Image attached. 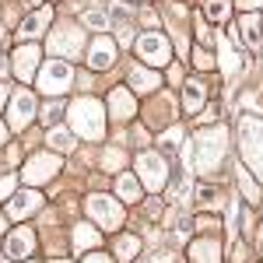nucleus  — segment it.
<instances>
[{"mask_svg":"<svg viewBox=\"0 0 263 263\" xmlns=\"http://www.w3.org/2000/svg\"><path fill=\"white\" fill-rule=\"evenodd\" d=\"M224 155H228V130L224 126H211V130H200L197 141H193V168L200 176H221Z\"/></svg>","mask_w":263,"mask_h":263,"instance_id":"1","label":"nucleus"},{"mask_svg":"<svg viewBox=\"0 0 263 263\" xmlns=\"http://www.w3.org/2000/svg\"><path fill=\"white\" fill-rule=\"evenodd\" d=\"M70 126L88 141H102L105 137V105L99 99L70 102Z\"/></svg>","mask_w":263,"mask_h":263,"instance_id":"2","label":"nucleus"},{"mask_svg":"<svg viewBox=\"0 0 263 263\" xmlns=\"http://www.w3.org/2000/svg\"><path fill=\"white\" fill-rule=\"evenodd\" d=\"M239 147H242V162L263 179V120L253 112L239 116Z\"/></svg>","mask_w":263,"mask_h":263,"instance_id":"3","label":"nucleus"},{"mask_svg":"<svg viewBox=\"0 0 263 263\" xmlns=\"http://www.w3.org/2000/svg\"><path fill=\"white\" fill-rule=\"evenodd\" d=\"M84 207H88V214H91L105 232H112V228H120V224H123V207H120V200H112V197L91 193V197L84 200Z\"/></svg>","mask_w":263,"mask_h":263,"instance_id":"4","label":"nucleus"},{"mask_svg":"<svg viewBox=\"0 0 263 263\" xmlns=\"http://www.w3.org/2000/svg\"><path fill=\"white\" fill-rule=\"evenodd\" d=\"M137 172H141V182L147 190H162L168 182V162L158 151H141L137 155Z\"/></svg>","mask_w":263,"mask_h":263,"instance_id":"5","label":"nucleus"},{"mask_svg":"<svg viewBox=\"0 0 263 263\" xmlns=\"http://www.w3.org/2000/svg\"><path fill=\"white\" fill-rule=\"evenodd\" d=\"M137 53H141V60L147 67H165V63L172 60V46L165 39L162 32H144L141 39H137Z\"/></svg>","mask_w":263,"mask_h":263,"instance_id":"6","label":"nucleus"},{"mask_svg":"<svg viewBox=\"0 0 263 263\" xmlns=\"http://www.w3.org/2000/svg\"><path fill=\"white\" fill-rule=\"evenodd\" d=\"M70 81H74V70H70V63H63V60H49L39 70V88L46 95H63L70 88Z\"/></svg>","mask_w":263,"mask_h":263,"instance_id":"7","label":"nucleus"},{"mask_svg":"<svg viewBox=\"0 0 263 263\" xmlns=\"http://www.w3.org/2000/svg\"><path fill=\"white\" fill-rule=\"evenodd\" d=\"M57 172H60V158H57V155H32L28 165L21 168V179L39 186V182H49Z\"/></svg>","mask_w":263,"mask_h":263,"instance_id":"8","label":"nucleus"},{"mask_svg":"<svg viewBox=\"0 0 263 263\" xmlns=\"http://www.w3.org/2000/svg\"><path fill=\"white\" fill-rule=\"evenodd\" d=\"M84 49V32L74 25H63L49 35V53H60V57H78Z\"/></svg>","mask_w":263,"mask_h":263,"instance_id":"9","label":"nucleus"},{"mask_svg":"<svg viewBox=\"0 0 263 263\" xmlns=\"http://www.w3.org/2000/svg\"><path fill=\"white\" fill-rule=\"evenodd\" d=\"M35 116V99H32V91L28 88H18L14 95H11V109H7V123L14 126V130H25L28 123Z\"/></svg>","mask_w":263,"mask_h":263,"instance_id":"10","label":"nucleus"},{"mask_svg":"<svg viewBox=\"0 0 263 263\" xmlns=\"http://www.w3.org/2000/svg\"><path fill=\"white\" fill-rule=\"evenodd\" d=\"M88 63H91L95 70L112 67V63H116V42L109 39V35H99V39L91 42V49H88Z\"/></svg>","mask_w":263,"mask_h":263,"instance_id":"11","label":"nucleus"},{"mask_svg":"<svg viewBox=\"0 0 263 263\" xmlns=\"http://www.w3.org/2000/svg\"><path fill=\"white\" fill-rule=\"evenodd\" d=\"M39 207H42V197L35 193V190H21L18 197L7 203V214H11L14 221H21V218H28V214L39 211Z\"/></svg>","mask_w":263,"mask_h":263,"instance_id":"12","label":"nucleus"},{"mask_svg":"<svg viewBox=\"0 0 263 263\" xmlns=\"http://www.w3.org/2000/svg\"><path fill=\"white\" fill-rule=\"evenodd\" d=\"M134 112H137L134 95H130L126 88H112V91H109V116H112V120H130Z\"/></svg>","mask_w":263,"mask_h":263,"instance_id":"13","label":"nucleus"},{"mask_svg":"<svg viewBox=\"0 0 263 263\" xmlns=\"http://www.w3.org/2000/svg\"><path fill=\"white\" fill-rule=\"evenodd\" d=\"M32 249H35V232H32V228H18V232L7 239V256H11V260L32 256Z\"/></svg>","mask_w":263,"mask_h":263,"instance_id":"14","label":"nucleus"},{"mask_svg":"<svg viewBox=\"0 0 263 263\" xmlns=\"http://www.w3.org/2000/svg\"><path fill=\"white\" fill-rule=\"evenodd\" d=\"M35 67H39V46H21L18 53H14V74H18L21 81H28L32 74H35Z\"/></svg>","mask_w":263,"mask_h":263,"instance_id":"15","label":"nucleus"},{"mask_svg":"<svg viewBox=\"0 0 263 263\" xmlns=\"http://www.w3.org/2000/svg\"><path fill=\"white\" fill-rule=\"evenodd\" d=\"M263 21H260V14H256V11H253V14H246L242 21H239V39L246 42V46H249V49H256V46H260L263 42Z\"/></svg>","mask_w":263,"mask_h":263,"instance_id":"16","label":"nucleus"},{"mask_svg":"<svg viewBox=\"0 0 263 263\" xmlns=\"http://www.w3.org/2000/svg\"><path fill=\"white\" fill-rule=\"evenodd\" d=\"M190 260L193 263H221V246L214 239H200L190 246Z\"/></svg>","mask_w":263,"mask_h":263,"instance_id":"17","label":"nucleus"},{"mask_svg":"<svg viewBox=\"0 0 263 263\" xmlns=\"http://www.w3.org/2000/svg\"><path fill=\"white\" fill-rule=\"evenodd\" d=\"M49 28V7H42V11H35V14H28V18L21 21L18 35L21 39H35V35H42Z\"/></svg>","mask_w":263,"mask_h":263,"instance_id":"18","label":"nucleus"},{"mask_svg":"<svg viewBox=\"0 0 263 263\" xmlns=\"http://www.w3.org/2000/svg\"><path fill=\"white\" fill-rule=\"evenodd\" d=\"M109 21L116 25V35H120V42H123V46H126V42H134L130 14H126V7H123V4H112V7H109Z\"/></svg>","mask_w":263,"mask_h":263,"instance_id":"19","label":"nucleus"},{"mask_svg":"<svg viewBox=\"0 0 263 263\" xmlns=\"http://www.w3.org/2000/svg\"><path fill=\"white\" fill-rule=\"evenodd\" d=\"M130 84H134L137 91H155V88H162V78H158L155 70L134 67V70H130Z\"/></svg>","mask_w":263,"mask_h":263,"instance_id":"20","label":"nucleus"},{"mask_svg":"<svg viewBox=\"0 0 263 263\" xmlns=\"http://www.w3.org/2000/svg\"><path fill=\"white\" fill-rule=\"evenodd\" d=\"M116 193H120V200L137 203V200H141V179H137V176H130V172H123L120 182H116Z\"/></svg>","mask_w":263,"mask_h":263,"instance_id":"21","label":"nucleus"},{"mask_svg":"<svg viewBox=\"0 0 263 263\" xmlns=\"http://www.w3.org/2000/svg\"><path fill=\"white\" fill-rule=\"evenodd\" d=\"M99 228H91V224H78L74 228V235H70V242H74V249H95L99 246Z\"/></svg>","mask_w":263,"mask_h":263,"instance_id":"22","label":"nucleus"},{"mask_svg":"<svg viewBox=\"0 0 263 263\" xmlns=\"http://www.w3.org/2000/svg\"><path fill=\"white\" fill-rule=\"evenodd\" d=\"M182 105H186V112H197V109L203 105V84L200 81L182 84Z\"/></svg>","mask_w":263,"mask_h":263,"instance_id":"23","label":"nucleus"},{"mask_svg":"<svg viewBox=\"0 0 263 263\" xmlns=\"http://www.w3.org/2000/svg\"><path fill=\"white\" fill-rule=\"evenodd\" d=\"M112 253H116V260L130 263L134 256H137V253H141V239H137V235H120V239H116V249H112Z\"/></svg>","mask_w":263,"mask_h":263,"instance_id":"24","label":"nucleus"},{"mask_svg":"<svg viewBox=\"0 0 263 263\" xmlns=\"http://www.w3.org/2000/svg\"><path fill=\"white\" fill-rule=\"evenodd\" d=\"M239 190H242V197H246L249 203H256V200H260V182L253 179V176H249L246 168H239Z\"/></svg>","mask_w":263,"mask_h":263,"instance_id":"25","label":"nucleus"},{"mask_svg":"<svg viewBox=\"0 0 263 263\" xmlns=\"http://www.w3.org/2000/svg\"><path fill=\"white\" fill-rule=\"evenodd\" d=\"M81 25H88V28H105L109 25V11L105 7H88L81 14Z\"/></svg>","mask_w":263,"mask_h":263,"instance_id":"26","label":"nucleus"},{"mask_svg":"<svg viewBox=\"0 0 263 263\" xmlns=\"http://www.w3.org/2000/svg\"><path fill=\"white\" fill-rule=\"evenodd\" d=\"M168 112H172V99H162V102H155V105H151V116H147V123H151V126H158V123L172 120Z\"/></svg>","mask_w":263,"mask_h":263,"instance_id":"27","label":"nucleus"},{"mask_svg":"<svg viewBox=\"0 0 263 263\" xmlns=\"http://www.w3.org/2000/svg\"><path fill=\"white\" fill-rule=\"evenodd\" d=\"M49 147H53V151H70V147H74V137H70L67 130H49Z\"/></svg>","mask_w":263,"mask_h":263,"instance_id":"28","label":"nucleus"},{"mask_svg":"<svg viewBox=\"0 0 263 263\" xmlns=\"http://www.w3.org/2000/svg\"><path fill=\"white\" fill-rule=\"evenodd\" d=\"M123 162H126V155H123L120 147H109V151L102 155V168H109V172H116V168H123Z\"/></svg>","mask_w":263,"mask_h":263,"instance_id":"29","label":"nucleus"},{"mask_svg":"<svg viewBox=\"0 0 263 263\" xmlns=\"http://www.w3.org/2000/svg\"><path fill=\"white\" fill-rule=\"evenodd\" d=\"M197 197H200V203H207V207H214V203L221 207V193H218L214 186H200V190H197Z\"/></svg>","mask_w":263,"mask_h":263,"instance_id":"30","label":"nucleus"},{"mask_svg":"<svg viewBox=\"0 0 263 263\" xmlns=\"http://www.w3.org/2000/svg\"><path fill=\"white\" fill-rule=\"evenodd\" d=\"M179 141H182V126H172V130H165V137L158 144H162L165 151H172V147H179Z\"/></svg>","mask_w":263,"mask_h":263,"instance_id":"31","label":"nucleus"},{"mask_svg":"<svg viewBox=\"0 0 263 263\" xmlns=\"http://www.w3.org/2000/svg\"><path fill=\"white\" fill-rule=\"evenodd\" d=\"M207 14L214 21H224L228 18V4H224V0H207Z\"/></svg>","mask_w":263,"mask_h":263,"instance_id":"32","label":"nucleus"},{"mask_svg":"<svg viewBox=\"0 0 263 263\" xmlns=\"http://www.w3.org/2000/svg\"><path fill=\"white\" fill-rule=\"evenodd\" d=\"M193 63H197L200 70H211V67H214V57H211L207 49H193Z\"/></svg>","mask_w":263,"mask_h":263,"instance_id":"33","label":"nucleus"},{"mask_svg":"<svg viewBox=\"0 0 263 263\" xmlns=\"http://www.w3.org/2000/svg\"><path fill=\"white\" fill-rule=\"evenodd\" d=\"M242 105H246V112H249V109H256V112L263 116V91H249Z\"/></svg>","mask_w":263,"mask_h":263,"instance_id":"34","label":"nucleus"},{"mask_svg":"<svg viewBox=\"0 0 263 263\" xmlns=\"http://www.w3.org/2000/svg\"><path fill=\"white\" fill-rule=\"evenodd\" d=\"M14 182H18V176H4V179H0V200H4V197H11Z\"/></svg>","mask_w":263,"mask_h":263,"instance_id":"35","label":"nucleus"},{"mask_svg":"<svg viewBox=\"0 0 263 263\" xmlns=\"http://www.w3.org/2000/svg\"><path fill=\"white\" fill-rule=\"evenodd\" d=\"M57 116H60V105H46V109H42V120H46V123L57 120Z\"/></svg>","mask_w":263,"mask_h":263,"instance_id":"36","label":"nucleus"},{"mask_svg":"<svg viewBox=\"0 0 263 263\" xmlns=\"http://www.w3.org/2000/svg\"><path fill=\"white\" fill-rule=\"evenodd\" d=\"M84 263H112L105 253H91V256H84Z\"/></svg>","mask_w":263,"mask_h":263,"instance_id":"37","label":"nucleus"},{"mask_svg":"<svg viewBox=\"0 0 263 263\" xmlns=\"http://www.w3.org/2000/svg\"><path fill=\"white\" fill-rule=\"evenodd\" d=\"M260 4H263V0H239V7H242V11H249V14H253Z\"/></svg>","mask_w":263,"mask_h":263,"instance_id":"38","label":"nucleus"},{"mask_svg":"<svg viewBox=\"0 0 263 263\" xmlns=\"http://www.w3.org/2000/svg\"><path fill=\"white\" fill-rule=\"evenodd\" d=\"M4 102H7V88L0 84V105H4Z\"/></svg>","mask_w":263,"mask_h":263,"instance_id":"39","label":"nucleus"},{"mask_svg":"<svg viewBox=\"0 0 263 263\" xmlns=\"http://www.w3.org/2000/svg\"><path fill=\"white\" fill-rule=\"evenodd\" d=\"M4 74H7V63H4V57H0V78H4Z\"/></svg>","mask_w":263,"mask_h":263,"instance_id":"40","label":"nucleus"},{"mask_svg":"<svg viewBox=\"0 0 263 263\" xmlns=\"http://www.w3.org/2000/svg\"><path fill=\"white\" fill-rule=\"evenodd\" d=\"M4 137H7V126H4V123H0V144H4Z\"/></svg>","mask_w":263,"mask_h":263,"instance_id":"41","label":"nucleus"},{"mask_svg":"<svg viewBox=\"0 0 263 263\" xmlns=\"http://www.w3.org/2000/svg\"><path fill=\"white\" fill-rule=\"evenodd\" d=\"M49 263H70V260H63V256H57V260H49Z\"/></svg>","mask_w":263,"mask_h":263,"instance_id":"42","label":"nucleus"},{"mask_svg":"<svg viewBox=\"0 0 263 263\" xmlns=\"http://www.w3.org/2000/svg\"><path fill=\"white\" fill-rule=\"evenodd\" d=\"M0 232H4V214H0Z\"/></svg>","mask_w":263,"mask_h":263,"instance_id":"43","label":"nucleus"},{"mask_svg":"<svg viewBox=\"0 0 263 263\" xmlns=\"http://www.w3.org/2000/svg\"><path fill=\"white\" fill-rule=\"evenodd\" d=\"M141 263H155V260H141Z\"/></svg>","mask_w":263,"mask_h":263,"instance_id":"44","label":"nucleus"},{"mask_svg":"<svg viewBox=\"0 0 263 263\" xmlns=\"http://www.w3.org/2000/svg\"><path fill=\"white\" fill-rule=\"evenodd\" d=\"M0 42H4V32H0Z\"/></svg>","mask_w":263,"mask_h":263,"instance_id":"45","label":"nucleus"},{"mask_svg":"<svg viewBox=\"0 0 263 263\" xmlns=\"http://www.w3.org/2000/svg\"><path fill=\"white\" fill-rule=\"evenodd\" d=\"M25 263H28V260H25Z\"/></svg>","mask_w":263,"mask_h":263,"instance_id":"46","label":"nucleus"}]
</instances>
